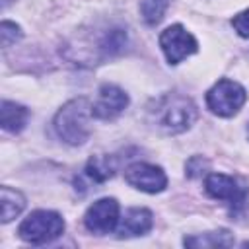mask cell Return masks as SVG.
<instances>
[{"label": "cell", "mask_w": 249, "mask_h": 249, "mask_svg": "<svg viewBox=\"0 0 249 249\" xmlns=\"http://www.w3.org/2000/svg\"><path fill=\"white\" fill-rule=\"evenodd\" d=\"M84 224L91 233H97V235H105L113 231L119 224V202L115 198L95 200L88 208L84 216Z\"/></svg>", "instance_id": "cell-6"}, {"label": "cell", "mask_w": 249, "mask_h": 249, "mask_svg": "<svg viewBox=\"0 0 249 249\" xmlns=\"http://www.w3.org/2000/svg\"><path fill=\"white\" fill-rule=\"evenodd\" d=\"M89 117H93V113H91V105L86 97H78V99L68 101L54 117L56 134L72 146L84 144L91 132L89 130Z\"/></svg>", "instance_id": "cell-2"}, {"label": "cell", "mask_w": 249, "mask_h": 249, "mask_svg": "<svg viewBox=\"0 0 249 249\" xmlns=\"http://www.w3.org/2000/svg\"><path fill=\"white\" fill-rule=\"evenodd\" d=\"M150 115L160 130L167 134H177L191 128L198 113L189 97L179 93H167L156 101L154 109H150Z\"/></svg>", "instance_id": "cell-1"}, {"label": "cell", "mask_w": 249, "mask_h": 249, "mask_svg": "<svg viewBox=\"0 0 249 249\" xmlns=\"http://www.w3.org/2000/svg\"><path fill=\"white\" fill-rule=\"evenodd\" d=\"M64 231V220L53 210H35L31 212L18 228V233L23 241L41 245L56 239Z\"/></svg>", "instance_id": "cell-3"}, {"label": "cell", "mask_w": 249, "mask_h": 249, "mask_svg": "<svg viewBox=\"0 0 249 249\" xmlns=\"http://www.w3.org/2000/svg\"><path fill=\"white\" fill-rule=\"evenodd\" d=\"M171 0H140V16L148 25H156L163 19Z\"/></svg>", "instance_id": "cell-15"}, {"label": "cell", "mask_w": 249, "mask_h": 249, "mask_svg": "<svg viewBox=\"0 0 249 249\" xmlns=\"http://www.w3.org/2000/svg\"><path fill=\"white\" fill-rule=\"evenodd\" d=\"M0 37H2V47H10L12 43H16L21 37V29H19V25H16L12 21H2Z\"/></svg>", "instance_id": "cell-16"}, {"label": "cell", "mask_w": 249, "mask_h": 249, "mask_svg": "<svg viewBox=\"0 0 249 249\" xmlns=\"http://www.w3.org/2000/svg\"><path fill=\"white\" fill-rule=\"evenodd\" d=\"M25 206V198L19 191L16 189H10V187H2L0 189V216H2V222L8 224L12 222L16 216L21 214Z\"/></svg>", "instance_id": "cell-12"}, {"label": "cell", "mask_w": 249, "mask_h": 249, "mask_svg": "<svg viewBox=\"0 0 249 249\" xmlns=\"http://www.w3.org/2000/svg\"><path fill=\"white\" fill-rule=\"evenodd\" d=\"M185 245L187 247H230V245H233V237L226 230L208 231V233H202V235L185 237Z\"/></svg>", "instance_id": "cell-13"}, {"label": "cell", "mask_w": 249, "mask_h": 249, "mask_svg": "<svg viewBox=\"0 0 249 249\" xmlns=\"http://www.w3.org/2000/svg\"><path fill=\"white\" fill-rule=\"evenodd\" d=\"M247 93L245 89L233 82V80H218L206 93V103L208 109L220 117H231L235 115L241 105L245 103Z\"/></svg>", "instance_id": "cell-4"}, {"label": "cell", "mask_w": 249, "mask_h": 249, "mask_svg": "<svg viewBox=\"0 0 249 249\" xmlns=\"http://www.w3.org/2000/svg\"><path fill=\"white\" fill-rule=\"evenodd\" d=\"M204 189L218 200H228L233 208H241L247 198V189L241 187L233 177L224 173H210L204 179Z\"/></svg>", "instance_id": "cell-8"}, {"label": "cell", "mask_w": 249, "mask_h": 249, "mask_svg": "<svg viewBox=\"0 0 249 249\" xmlns=\"http://www.w3.org/2000/svg\"><path fill=\"white\" fill-rule=\"evenodd\" d=\"M113 171H115V165L109 156H93L86 165V175L97 183H103L109 177H113Z\"/></svg>", "instance_id": "cell-14"}, {"label": "cell", "mask_w": 249, "mask_h": 249, "mask_svg": "<svg viewBox=\"0 0 249 249\" xmlns=\"http://www.w3.org/2000/svg\"><path fill=\"white\" fill-rule=\"evenodd\" d=\"M231 25L241 37H249V10H243L241 14H237L231 19Z\"/></svg>", "instance_id": "cell-17"}, {"label": "cell", "mask_w": 249, "mask_h": 249, "mask_svg": "<svg viewBox=\"0 0 249 249\" xmlns=\"http://www.w3.org/2000/svg\"><path fill=\"white\" fill-rule=\"evenodd\" d=\"M128 105V95L113 84H103L99 88V95L97 101L91 105V113L95 119L101 121H111L115 117H119Z\"/></svg>", "instance_id": "cell-9"}, {"label": "cell", "mask_w": 249, "mask_h": 249, "mask_svg": "<svg viewBox=\"0 0 249 249\" xmlns=\"http://www.w3.org/2000/svg\"><path fill=\"white\" fill-rule=\"evenodd\" d=\"M152 212L146 208H130L124 212V216L119 222V237H134L144 235L152 228Z\"/></svg>", "instance_id": "cell-10"}, {"label": "cell", "mask_w": 249, "mask_h": 249, "mask_svg": "<svg viewBox=\"0 0 249 249\" xmlns=\"http://www.w3.org/2000/svg\"><path fill=\"white\" fill-rule=\"evenodd\" d=\"M124 179L138 191L144 193H161L167 187V177L161 167L150 163H132L124 171Z\"/></svg>", "instance_id": "cell-7"}, {"label": "cell", "mask_w": 249, "mask_h": 249, "mask_svg": "<svg viewBox=\"0 0 249 249\" xmlns=\"http://www.w3.org/2000/svg\"><path fill=\"white\" fill-rule=\"evenodd\" d=\"M247 134H249V128H247Z\"/></svg>", "instance_id": "cell-18"}, {"label": "cell", "mask_w": 249, "mask_h": 249, "mask_svg": "<svg viewBox=\"0 0 249 249\" xmlns=\"http://www.w3.org/2000/svg\"><path fill=\"white\" fill-rule=\"evenodd\" d=\"M27 119H29V111L23 105H18V103L6 101V99L2 101V105H0V123H2L4 130L19 132L27 124Z\"/></svg>", "instance_id": "cell-11"}, {"label": "cell", "mask_w": 249, "mask_h": 249, "mask_svg": "<svg viewBox=\"0 0 249 249\" xmlns=\"http://www.w3.org/2000/svg\"><path fill=\"white\" fill-rule=\"evenodd\" d=\"M160 47L169 64H179L185 56L196 53L198 43L183 25L175 23V25H169L165 31H161Z\"/></svg>", "instance_id": "cell-5"}]
</instances>
